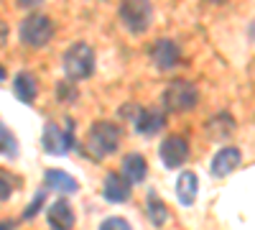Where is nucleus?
<instances>
[{
	"label": "nucleus",
	"instance_id": "obj_1",
	"mask_svg": "<svg viewBox=\"0 0 255 230\" xmlns=\"http://www.w3.org/2000/svg\"><path fill=\"white\" fill-rule=\"evenodd\" d=\"M64 74H67V79L72 82H82L92 77L95 72V51L90 44H84V41H77V44H72L67 51H64Z\"/></svg>",
	"mask_w": 255,
	"mask_h": 230
},
{
	"label": "nucleus",
	"instance_id": "obj_2",
	"mask_svg": "<svg viewBox=\"0 0 255 230\" xmlns=\"http://www.w3.org/2000/svg\"><path fill=\"white\" fill-rule=\"evenodd\" d=\"M120 138H123V133H120V128L115 123L97 120V123H92V128L87 133V149L92 151L95 159H105V156L118 151Z\"/></svg>",
	"mask_w": 255,
	"mask_h": 230
},
{
	"label": "nucleus",
	"instance_id": "obj_3",
	"mask_svg": "<svg viewBox=\"0 0 255 230\" xmlns=\"http://www.w3.org/2000/svg\"><path fill=\"white\" fill-rule=\"evenodd\" d=\"M20 41L28 49H44L54 38V20L44 13H31L20 20Z\"/></svg>",
	"mask_w": 255,
	"mask_h": 230
},
{
	"label": "nucleus",
	"instance_id": "obj_4",
	"mask_svg": "<svg viewBox=\"0 0 255 230\" xmlns=\"http://www.w3.org/2000/svg\"><path fill=\"white\" fill-rule=\"evenodd\" d=\"M161 102H163V110H168V113H191L199 105V90L191 82L176 79L166 87Z\"/></svg>",
	"mask_w": 255,
	"mask_h": 230
},
{
	"label": "nucleus",
	"instance_id": "obj_5",
	"mask_svg": "<svg viewBox=\"0 0 255 230\" xmlns=\"http://www.w3.org/2000/svg\"><path fill=\"white\" fill-rule=\"evenodd\" d=\"M118 15H120V23L130 33H145L153 20V5L151 0H123Z\"/></svg>",
	"mask_w": 255,
	"mask_h": 230
},
{
	"label": "nucleus",
	"instance_id": "obj_6",
	"mask_svg": "<svg viewBox=\"0 0 255 230\" xmlns=\"http://www.w3.org/2000/svg\"><path fill=\"white\" fill-rule=\"evenodd\" d=\"M41 143H44V151L51 154V156L69 154L72 146H74V125H72V120H67V128H59L56 123H46Z\"/></svg>",
	"mask_w": 255,
	"mask_h": 230
},
{
	"label": "nucleus",
	"instance_id": "obj_7",
	"mask_svg": "<svg viewBox=\"0 0 255 230\" xmlns=\"http://www.w3.org/2000/svg\"><path fill=\"white\" fill-rule=\"evenodd\" d=\"M158 156L163 161L166 169H179V166H184V161L189 159V143L184 136H168L163 138L161 149H158Z\"/></svg>",
	"mask_w": 255,
	"mask_h": 230
},
{
	"label": "nucleus",
	"instance_id": "obj_8",
	"mask_svg": "<svg viewBox=\"0 0 255 230\" xmlns=\"http://www.w3.org/2000/svg\"><path fill=\"white\" fill-rule=\"evenodd\" d=\"M151 61H153V67L161 69V72H168V69L179 67V61H181L179 44L171 41V38H158L156 44L151 46Z\"/></svg>",
	"mask_w": 255,
	"mask_h": 230
},
{
	"label": "nucleus",
	"instance_id": "obj_9",
	"mask_svg": "<svg viewBox=\"0 0 255 230\" xmlns=\"http://www.w3.org/2000/svg\"><path fill=\"white\" fill-rule=\"evenodd\" d=\"M240 164H243V151L238 149V146H225V149H220L215 154V159H212L209 172H212V177L225 179V177H230L232 172H235Z\"/></svg>",
	"mask_w": 255,
	"mask_h": 230
},
{
	"label": "nucleus",
	"instance_id": "obj_10",
	"mask_svg": "<svg viewBox=\"0 0 255 230\" xmlns=\"http://www.w3.org/2000/svg\"><path fill=\"white\" fill-rule=\"evenodd\" d=\"M133 182L128 179L125 174H108V179H105L102 184V197L108 200V202H128L133 195Z\"/></svg>",
	"mask_w": 255,
	"mask_h": 230
},
{
	"label": "nucleus",
	"instance_id": "obj_11",
	"mask_svg": "<svg viewBox=\"0 0 255 230\" xmlns=\"http://www.w3.org/2000/svg\"><path fill=\"white\" fill-rule=\"evenodd\" d=\"M163 125H166V113L158 108L138 110V115H135V133H140V136H156Z\"/></svg>",
	"mask_w": 255,
	"mask_h": 230
},
{
	"label": "nucleus",
	"instance_id": "obj_12",
	"mask_svg": "<svg viewBox=\"0 0 255 230\" xmlns=\"http://www.w3.org/2000/svg\"><path fill=\"white\" fill-rule=\"evenodd\" d=\"M46 220H49V225L56 228V230H69V228H74V210H72V205H69L67 200H56V202L49 207Z\"/></svg>",
	"mask_w": 255,
	"mask_h": 230
},
{
	"label": "nucleus",
	"instance_id": "obj_13",
	"mask_svg": "<svg viewBox=\"0 0 255 230\" xmlns=\"http://www.w3.org/2000/svg\"><path fill=\"white\" fill-rule=\"evenodd\" d=\"M197 195H199V179H197V174L194 172L179 174V179H176V197H179V202L184 207H189V205L197 202Z\"/></svg>",
	"mask_w": 255,
	"mask_h": 230
},
{
	"label": "nucleus",
	"instance_id": "obj_14",
	"mask_svg": "<svg viewBox=\"0 0 255 230\" xmlns=\"http://www.w3.org/2000/svg\"><path fill=\"white\" fill-rule=\"evenodd\" d=\"M13 92L20 102H26V105H31V102L36 100L38 95V85H36V77L31 72H20L15 74V82H13Z\"/></svg>",
	"mask_w": 255,
	"mask_h": 230
},
{
	"label": "nucleus",
	"instance_id": "obj_15",
	"mask_svg": "<svg viewBox=\"0 0 255 230\" xmlns=\"http://www.w3.org/2000/svg\"><path fill=\"white\" fill-rule=\"evenodd\" d=\"M77 179L67 172H59V169H49L46 172V190L61 192V195H74L77 192Z\"/></svg>",
	"mask_w": 255,
	"mask_h": 230
},
{
	"label": "nucleus",
	"instance_id": "obj_16",
	"mask_svg": "<svg viewBox=\"0 0 255 230\" xmlns=\"http://www.w3.org/2000/svg\"><path fill=\"white\" fill-rule=\"evenodd\" d=\"M123 174L130 179L133 184L143 182L148 177V161L140 156V154H128L123 156Z\"/></svg>",
	"mask_w": 255,
	"mask_h": 230
},
{
	"label": "nucleus",
	"instance_id": "obj_17",
	"mask_svg": "<svg viewBox=\"0 0 255 230\" xmlns=\"http://www.w3.org/2000/svg\"><path fill=\"white\" fill-rule=\"evenodd\" d=\"M207 131H209V136L215 141H225L227 136L235 133V118H232L230 113H217L207 123Z\"/></svg>",
	"mask_w": 255,
	"mask_h": 230
},
{
	"label": "nucleus",
	"instance_id": "obj_18",
	"mask_svg": "<svg viewBox=\"0 0 255 230\" xmlns=\"http://www.w3.org/2000/svg\"><path fill=\"white\" fill-rule=\"evenodd\" d=\"M145 213L148 220H151L156 228H161L168 220V210H166V202L156 195V192H148V202H145Z\"/></svg>",
	"mask_w": 255,
	"mask_h": 230
},
{
	"label": "nucleus",
	"instance_id": "obj_19",
	"mask_svg": "<svg viewBox=\"0 0 255 230\" xmlns=\"http://www.w3.org/2000/svg\"><path fill=\"white\" fill-rule=\"evenodd\" d=\"M0 156H8V159H15L18 156V141L8 131L5 123H0Z\"/></svg>",
	"mask_w": 255,
	"mask_h": 230
},
{
	"label": "nucleus",
	"instance_id": "obj_20",
	"mask_svg": "<svg viewBox=\"0 0 255 230\" xmlns=\"http://www.w3.org/2000/svg\"><path fill=\"white\" fill-rule=\"evenodd\" d=\"M56 97H59L61 102L74 100V97H77V90H74V85H69V82H59V85H56Z\"/></svg>",
	"mask_w": 255,
	"mask_h": 230
},
{
	"label": "nucleus",
	"instance_id": "obj_21",
	"mask_svg": "<svg viewBox=\"0 0 255 230\" xmlns=\"http://www.w3.org/2000/svg\"><path fill=\"white\" fill-rule=\"evenodd\" d=\"M100 228L102 230H130V223L123 220V218H108V220H102Z\"/></svg>",
	"mask_w": 255,
	"mask_h": 230
},
{
	"label": "nucleus",
	"instance_id": "obj_22",
	"mask_svg": "<svg viewBox=\"0 0 255 230\" xmlns=\"http://www.w3.org/2000/svg\"><path fill=\"white\" fill-rule=\"evenodd\" d=\"M44 200H46V192H38V195H36V200L31 202V207L23 213V218H26V220H28V218H33V215L38 213V205H44Z\"/></svg>",
	"mask_w": 255,
	"mask_h": 230
},
{
	"label": "nucleus",
	"instance_id": "obj_23",
	"mask_svg": "<svg viewBox=\"0 0 255 230\" xmlns=\"http://www.w3.org/2000/svg\"><path fill=\"white\" fill-rule=\"evenodd\" d=\"M10 192H13V184H10V179H8L5 174H0V202L8 200V197H10Z\"/></svg>",
	"mask_w": 255,
	"mask_h": 230
},
{
	"label": "nucleus",
	"instance_id": "obj_24",
	"mask_svg": "<svg viewBox=\"0 0 255 230\" xmlns=\"http://www.w3.org/2000/svg\"><path fill=\"white\" fill-rule=\"evenodd\" d=\"M44 0H15V5L18 8H36V5H41Z\"/></svg>",
	"mask_w": 255,
	"mask_h": 230
},
{
	"label": "nucleus",
	"instance_id": "obj_25",
	"mask_svg": "<svg viewBox=\"0 0 255 230\" xmlns=\"http://www.w3.org/2000/svg\"><path fill=\"white\" fill-rule=\"evenodd\" d=\"M5 41H8V26L3 23V20H0V46H3Z\"/></svg>",
	"mask_w": 255,
	"mask_h": 230
},
{
	"label": "nucleus",
	"instance_id": "obj_26",
	"mask_svg": "<svg viewBox=\"0 0 255 230\" xmlns=\"http://www.w3.org/2000/svg\"><path fill=\"white\" fill-rule=\"evenodd\" d=\"M3 79H5V69H3V67H0V82H3Z\"/></svg>",
	"mask_w": 255,
	"mask_h": 230
},
{
	"label": "nucleus",
	"instance_id": "obj_27",
	"mask_svg": "<svg viewBox=\"0 0 255 230\" xmlns=\"http://www.w3.org/2000/svg\"><path fill=\"white\" fill-rule=\"evenodd\" d=\"M250 36H253V38H255V23H253V26H250Z\"/></svg>",
	"mask_w": 255,
	"mask_h": 230
},
{
	"label": "nucleus",
	"instance_id": "obj_28",
	"mask_svg": "<svg viewBox=\"0 0 255 230\" xmlns=\"http://www.w3.org/2000/svg\"><path fill=\"white\" fill-rule=\"evenodd\" d=\"M207 3H222V0H207Z\"/></svg>",
	"mask_w": 255,
	"mask_h": 230
}]
</instances>
